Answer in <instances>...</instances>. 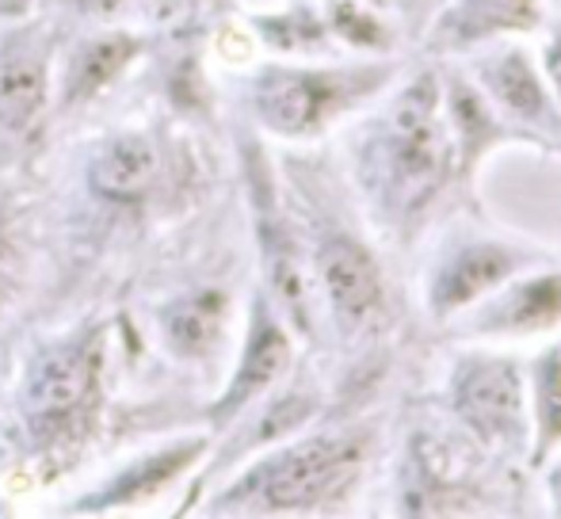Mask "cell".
I'll list each match as a JSON object with an SVG mask.
<instances>
[{"label": "cell", "instance_id": "6da1fadb", "mask_svg": "<svg viewBox=\"0 0 561 519\" xmlns=\"http://www.w3.org/2000/svg\"><path fill=\"white\" fill-rule=\"evenodd\" d=\"M436 81L421 77L393 104L382 127V141H378L375 169L382 176V192L405 210L428 203V195L447 180L450 149L436 119Z\"/></svg>", "mask_w": 561, "mask_h": 519}, {"label": "cell", "instance_id": "7a4b0ae2", "mask_svg": "<svg viewBox=\"0 0 561 519\" xmlns=\"http://www.w3.org/2000/svg\"><path fill=\"white\" fill-rule=\"evenodd\" d=\"M363 462L359 439H310L267 462L237 497H252L264 512H306L340 497Z\"/></svg>", "mask_w": 561, "mask_h": 519}, {"label": "cell", "instance_id": "3957f363", "mask_svg": "<svg viewBox=\"0 0 561 519\" xmlns=\"http://www.w3.org/2000/svg\"><path fill=\"white\" fill-rule=\"evenodd\" d=\"M378 81H382L378 69L370 73H267L256 89V112L279 134H313Z\"/></svg>", "mask_w": 561, "mask_h": 519}, {"label": "cell", "instance_id": "277c9868", "mask_svg": "<svg viewBox=\"0 0 561 519\" xmlns=\"http://www.w3.org/2000/svg\"><path fill=\"white\" fill-rule=\"evenodd\" d=\"M96 374L100 351L92 341L46 351L27 382V397H23L31 428L43 431V436H54L73 416H81V408L89 405L92 390H96Z\"/></svg>", "mask_w": 561, "mask_h": 519}, {"label": "cell", "instance_id": "5b68a950", "mask_svg": "<svg viewBox=\"0 0 561 519\" xmlns=\"http://www.w3.org/2000/svg\"><path fill=\"white\" fill-rule=\"evenodd\" d=\"M458 413L485 439L519 436V371L504 359H473L458 371Z\"/></svg>", "mask_w": 561, "mask_h": 519}, {"label": "cell", "instance_id": "8992f818", "mask_svg": "<svg viewBox=\"0 0 561 519\" xmlns=\"http://www.w3.org/2000/svg\"><path fill=\"white\" fill-rule=\"evenodd\" d=\"M318 264H321V282H325L336 313L347 325H359V321H367L382 305L378 267L355 241L329 238L318 253Z\"/></svg>", "mask_w": 561, "mask_h": 519}, {"label": "cell", "instance_id": "52a82bcc", "mask_svg": "<svg viewBox=\"0 0 561 519\" xmlns=\"http://www.w3.org/2000/svg\"><path fill=\"white\" fill-rule=\"evenodd\" d=\"M287 359H290V344H287V336H283V328L275 325L264 310H256V325H252L249 348H244V359H241V367H237V379L226 397L215 405V413L229 416L241 405H249L260 390H267L279 379Z\"/></svg>", "mask_w": 561, "mask_h": 519}, {"label": "cell", "instance_id": "ba28073f", "mask_svg": "<svg viewBox=\"0 0 561 519\" xmlns=\"http://www.w3.org/2000/svg\"><path fill=\"white\" fill-rule=\"evenodd\" d=\"M157 184V149L146 138H115L92 161V192L112 203L146 199Z\"/></svg>", "mask_w": 561, "mask_h": 519}, {"label": "cell", "instance_id": "9c48e42d", "mask_svg": "<svg viewBox=\"0 0 561 519\" xmlns=\"http://www.w3.org/2000/svg\"><path fill=\"white\" fill-rule=\"evenodd\" d=\"M512 267H516L512 253H504V249H496V245L466 249V253H458L444 272H439L436 290H432V305H436L439 313L458 310V305L485 295L489 287H496L501 279H508Z\"/></svg>", "mask_w": 561, "mask_h": 519}, {"label": "cell", "instance_id": "30bf717a", "mask_svg": "<svg viewBox=\"0 0 561 519\" xmlns=\"http://www.w3.org/2000/svg\"><path fill=\"white\" fill-rule=\"evenodd\" d=\"M226 295L222 290H195L164 305V336L180 356H207L222 333Z\"/></svg>", "mask_w": 561, "mask_h": 519}, {"label": "cell", "instance_id": "8fae6325", "mask_svg": "<svg viewBox=\"0 0 561 519\" xmlns=\"http://www.w3.org/2000/svg\"><path fill=\"white\" fill-rule=\"evenodd\" d=\"M46 104V58L12 50L0 61V127L23 130Z\"/></svg>", "mask_w": 561, "mask_h": 519}, {"label": "cell", "instance_id": "7c38bea8", "mask_svg": "<svg viewBox=\"0 0 561 519\" xmlns=\"http://www.w3.org/2000/svg\"><path fill=\"white\" fill-rule=\"evenodd\" d=\"M561 318V275H547V279H535L527 287H516L493 313H489V328H542L554 325Z\"/></svg>", "mask_w": 561, "mask_h": 519}, {"label": "cell", "instance_id": "4fadbf2b", "mask_svg": "<svg viewBox=\"0 0 561 519\" xmlns=\"http://www.w3.org/2000/svg\"><path fill=\"white\" fill-rule=\"evenodd\" d=\"M485 84L493 89V96L501 100L516 119H527V123L547 119V96H542V84L519 54H504V58L489 61Z\"/></svg>", "mask_w": 561, "mask_h": 519}, {"label": "cell", "instance_id": "5bb4252c", "mask_svg": "<svg viewBox=\"0 0 561 519\" xmlns=\"http://www.w3.org/2000/svg\"><path fill=\"white\" fill-rule=\"evenodd\" d=\"M199 454V443L192 447H172V451L157 454V459L141 462L138 470H130L126 477H118L112 489L104 493L100 500H92V508H112V505H134V500H146L153 497L161 485H169L172 477L180 474V470L187 466V462Z\"/></svg>", "mask_w": 561, "mask_h": 519}, {"label": "cell", "instance_id": "9a60e30c", "mask_svg": "<svg viewBox=\"0 0 561 519\" xmlns=\"http://www.w3.org/2000/svg\"><path fill=\"white\" fill-rule=\"evenodd\" d=\"M134 50H138V43L123 35L100 38V43L84 46L73 66V100H89V96H96L104 84H112L118 77V69L134 58Z\"/></svg>", "mask_w": 561, "mask_h": 519}, {"label": "cell", "instance_id": "2e32d148", "mask_svg": "<svg viewBox=\"0 0 561 519\" xmlns=\"http://www.w3.org/2000/svg\"><path fill=\"white\" fill-rule=\"evenodd\" d=\"M462 35H485L493 27H512V23H531V0H466L458 12Z\"/></svg>", "mask_w": 561, "mask_h": 519}, {"label": "cell", "instance_id": "e0dca14e", "mask_svg": "<svg viewBox=\"0 0 561 519\" xmlns=\"http://www.w3.org/2000/svg\"><path fill=\"white\" fill-rule=\"evenodd\" d=\"M450 115H455L458 138H462V149H466V161H473V153H478V149L489 141V134H493V119H489L485 104H481L473 89L455 84V92H450Z\"/></svg>", "mask_w": 561, "mask_h": 519}, {"label": "cell", "instance_id": "ac0fdd59", "mask_svg": "<svg viewBox=\"0 0 561 519\" xmlns=\"http://www.w3.org/2000/svg\"><path fill=\"white\" fill-rule=\"evenodd\" d=\"M539 424L542 447L561 439V351H550L539 367Z\"/></svg>", "mask_w": 561, "mask_h": 519}, {"label": "cell", "instance_id": "d6986e66", "mask_svg": "<svg viewBox=\"0 0 561 519\" xmlns=\"http://www.w3.org/2000/svg\"><path fill=\"white\" fill-rule=\"evenodd\" d=\"M146 4H149V12H153V20L180 23V20H187V15H192L195 0H146Z\"/></svg>", "mask_w": 561, "mask_h": 519}, {"label": "cell", "instance_id": "ffe728a7", "mask_svg": "<svg viewBox=\"0 0 561 519\" xmlns=\"http://www.w3.org/2000/svg\"><path fill=\"white\" fill-rule=\"evenodd\" d=\"M31 8V0H0V15H23Z\"/></svg>", "mask_w": 561, "mask_h": 519}, {"label": "cell", "instance_id": "44dd1931", "mask_svg": "<svg viewBox=\"0 0 561 519\" xmlns=\"http://www.w3.org/2000/svg\"><path fill=\"white\" fill-rule=\"evenodd\" d=\"M550 77H554V84L561 89V38H558L554 50H550Z\"/></svg>", "mask_w": 561, "mask_h": 519}, {"label": "cell", "instance_id": "7402d4cb", "mask_svg": "<svg viewBox=\"0 0 561 519\" xmlns=\"http://www.w3.org/2000/svg\"><path fill=\"white\" fill-rule=\"evenodd\" d=\"M554 500H558V512H561V470L554 474Z\"/></svg>", "mask_w": 561, "mask_h": 519}]
</instances>
